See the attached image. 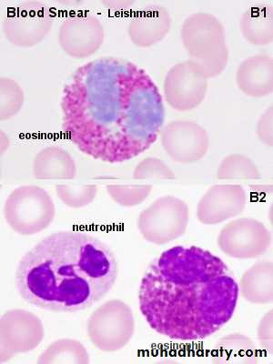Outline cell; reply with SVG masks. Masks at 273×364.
Segmentation results:
<instances>
[{
	"label": "cell",
	"mask_w": 273,
	"mask_h": 364,
	"mask_svg": "<svg viewBox=\"0 0 273 364\" xmlns=\"http://www.w3.org/2000/svg\"><path fill=\"white\" fill-rule=\"evenodd\" d=\"M117 276L118 264L108 245L90 234L68 230L46 237L22 257L16 285L36 307L75 313L105 297Z\"/></svg>",
	"instance_id": "obj_3"
},
{
	"label": "cell",
	"mask_w": 273,
	"mask_h": 364,
	"mask_svg": "<svg viewBox=\"0 0 273 364\" xmlns=\"http://www.w3.org/2000/svg\"><path fill=\"white\" fill-rule=\"evenodd\" d=\"M217 177L223 181H258L262 175L255 162L247 156L230 154L220 162Z\"/></svg>",
	"instance_id": "obj_22"
},
{
	"label": "cell",
	"mask_w": 273,
	"mask_h": 364,
	"mask_svg": "<svg viewBox=\"0 0 273 364\" xmlns=\"http://www.w3.org/2000/svg\"><path fill=\"white\" fill-rule=\"evenodd\" d=\"M102 4L106 9H112L113 11L120 12L127 11L134 4V1H128V0H105Z\"/></svg>",
	"instance_id": "obj_29"
},
{
	"label": "cell",
	"mask_w": 273,
	"mask_h": 364,
	"mask_svg": "<svg viewBox=\"0 0 273 364\" xmlns=\"http://www.w3.org/2000/svg\"><path fill=\"white\" fill-rule=\"evenodd\" d=\"M240 32L250 44L262 47L273 40V8L272 5L250 6L243 13L240 22Z\"/></svg>",
	"instance_id": "obj_19"
},
{
	"label": "cell",
	"mask_w": 273,
	"mask_h": 364,
	"mask_svg": "<svg viewBox=\"0 0 273 364\" xmlns=\"http://www.w3.org/2000/svg\"><path fill=\"white\" fill-rule=\"evenodd\" d=\"M43 338V323L37 315L22 309L6 311L0 320V363L32 352Z\"/></svg>",
	"instance_id": "obj_9"
},
{
	"label": "cell",
	"mask_w": 273,
	"mask_h": 364,
	"mask_svg": "<svg viewBox=\"0 0 273 364\" xmlns=\"http://www.w3.org/2000/svg\"><path fill=\"white\" fill-rule=\"evenodd\" d=\"M188 207L174 196L159 198L138 218V229L143 238L156 245H164L186 232Z\"/></svg>",
	"instance_id": "obj_7"
},
{
	"label": "cell",
	"mask_w": 273,
	"mask_h": 364,
	"mask_svg": "<svg viewBox=\"0 0 273 364\" xmlns=\"http://www.w3.org/2000/svg\"><path fill=\"white\" fill-rule=\"evenodd\" d=\"M208 77L199 64L191 60L172 67L164 80L166 102L178 112H190L203 103Z\"/></svg>",
	"instance_id": "obj_10"
},
{
	"label": "cell",
	"mask_w": 273,
	"mask_h": 364,
	"mask_svg": "<svg viewBox=\"0 0 273 364\" xmlns=\"http://www.w3.org/2000/svg\"><path fill=\"white\" fill-rule=\"evenodd\" d=\"M55 214L56 209L50 195L36 185L15 188L4 207L6 223L23 236L34 235L47 229L53 222Z\"/></svg>",
	"instance_id": "obj_5"
},
{
	"label": "cell",
	"mask_w": 273,
	"mask_h": 364,
	"mask_svg": "<svg viewBox=\"0 0 273 364\" xmlns=\"http://www.w3.org/2000/svg\"><path fill=\"white\" fill-rule=\"evenodd\" d=\"M152 191L151 185H108L107 191L122 207H136L147 200Z\"/></svg>",
	"instance_id": "obj_25"
},
{
	"label": "cell",
	"mask_w": 273,
	"mask_h": 364,
	"mask_svg": "<svg viewBox=\"0 0 273 364\" xmlns=\"http://www.w3.org/2000/svg\"><path fill=\"white\" fill-rule=\"evenodd\" d=\"M273 110L272 106H269L257 123L256 133L259 141L263 144L272 147L273 144Z\"/></svg>",
	"instance_id": "obj_27"
},
{
	"label": "cell",
	"mask_w": 273,
	"mask_h": 364,
	"mask_svg": "<svg viewBox=\"0 0 273 364\" xmlns=\"http://www.w3.org/2000/svg\"><path fill=\"white\" fill-rule=\"evenodd\" d=\"M33 174L38 180H73L77 175L76 164L64 149L50 146L36 156Z\"/></svg>",
	"instance_id": "obj_17"
},
{
	"label": "cell",
	"mask_w": 273,
	"mask_h": 364,
	"mask_svg": "<svg viewBox=\"0 0 273 364\" xmlns=\"http://www.w3.org/2000/svg\"><path fill=\"white\" fill-rule=\"evenodd\" d=\"M162 147L178 164H194L207 154L210 138L206 129L191 120H174L161 132Z\"/></svg>",
	"instance_id": "obj_12"
},
{
	"label": "cell",
	"mask_w": 273,
	"mask_h": 364,
	"mask_svg": "<svg viewBox=\"0 0 273 364\" xmlns=\"http://www.w3.org/2000/svg\"><path fill=\"white\" fill-rule=\"evenodd\" d=\"M239 284L225 262L200 247L175 246L149 264L139 291L151 329L171 340L213 336L235 313Z\"/></svg>",
	"instance_id": "obj_2"
},
{
	"label": "cell",
	"mask_w": 273,
	"mask_h": 364,
	"mask_svg": "<svg viewBox=\"0 0 273 364\" xmlns=\"http://www.w3.org/2000/svg\"><path fill=\"white\" fill-rule=\"evenodd\" d=\"M257 336H258L262 349L272 354V310L269 311L259 321L258 330H257Z\"/></svg>",
	"instance_id": "obj_28"
},
{
	"label": "cell",
	"mask_w": 273,
	"mask_h": 364,
	"mask_svg": "<svg viewBox=\"0 0 273 364\" xmlns=\"http://www.w3.org/2000/svg\"><path fill=\"white\" fill-rule=\"evenodd\" d=\"M90 354L80 341L73 339L55 341L38 357V364H89Z\"/></svg>",
	"instance_id": "obj_21"
},
{
	"label": "cell",
	"mask_w": 273,
	"mask_h": 364,
	"mask_svg": "<svg viewBox=\"0 0 273 364\" xmlns=\"http://www.w3.org/2000/svg\"><path fill=\"white\" fill-rule=\"evenodd\" d=\"M53 22L50 6L40 1H26L8 13L3 19L2 31L11 44L31 48L50 33Z\"/></svg>",
	"instance_id": "obj_8"
},
{
	"label": "cell",
	"mask_w": 273,
	"mask_h": 364,
	"mask_svg": "<svg viewBox=\"0 0 273 364\" xmlns=\"http://www.w3.org/2000/svg\"><path fill=\"white\" fill-rule=\"evenodd\" d=\"M61 109L68 141L108 164L147 151L165 120L164 100L154 81L134 63L117 58L77 68L64 87Z\"/></svg>",
	"instance_id": "obj_1"
},
{
	"label": "cell",
	"mask_w": 273,
	"mask_h": 364,
	"mask_svg": "<svg viewBox=\"0 0 273 364\" xmlns=\"http://www.w3.org/2000/svg\"><path fill=\"white\" fill-rule=\"evenodd\" d=\"M272 262L263 259L252 266L240 279L239 291L253 304H269L273 300Z\"/></svg>",
	"instance_id": "obj_18"
},
{
	"label": "cell",
	"mask_w": 273,
	"mask_h": 364,
	"mask_svg": "<svg viewBox=\"0 0 273 364\" xmlns=\"http://www.w3.org/2000/svg\"><path fill=\"white\" fill-rule=\"evenodd\" d=\"M133 178L138 181H171L173 180L175 174L161 159L149 157L136 166Z\"/></svg>",
	"instance_id": "obj_26"
},
{
	"label": "cell",
	"mask_w": 273,
	"mask_h": 364,
	"mask_svg": "<svg viewBox=\"0 0 273 364\" xmlns=\"http://www.w3.org/2000/svg\"><path fill=\"white\" fill-rule=\"evenodd\" d=\"M58 197L66 206L80 209L90 205L97 196L96 185L60 184L56 186Z\"/></svg>",
	"instance_id": "obj_24"
},
{
	"label": "cell",
	"mask_w": 273,
	"mask_h": 364,
	"mask_svg": "<svg viewBox=\"0 0 273 364\" xmlns=\"http://www.w3.org/2000/svg\"><path fill=\"white\" fill-rule=\"evenodd\" d=\"M171 27L170 12L165 6L152 4L145 6L132 18L129 36L139 48H149L168 35Z\"/></svg>",
	"instance_id": "obj_15"
},
{
	"label": "cell",
	"mask_w": 273,
	"mask_h": 364,
	"mask_svg": "<svg viewBox=\"0 0 273 364\" xmlns=\"http://www.w3.org/2000/svg\"><path fill=\"white\" fill-rule=\"evenodd\" d=\"M87 331L91 343L102 352H118L134 336L135 318L132 308L122 301H106L90 315Z\"/></svg>",
	"instance_id": "obj_6"
},
{
	"label": "cell",
	"mask_w": 273,
	"mask_h": 364,
	"mask_svg": "<svg viewBox=\"0 0 273 364\" xmlns=\"http://www.w3.org/2000/svg\"><path fill=\"white\" fill-rule=\"evenodd\" d=\"M258 358L255 343L242 333L228 334L213 350V363L217 364H256Z\"/></svg>",
	"instance_id": "obj_20"
},
{
	"label": "cell",
	"mask_w": 273,
	"mask_h": 364,
	"mask_svg": "<svg viewBox=\"0 0 273 364\" xmlns=\"http://www.w3.org/2000/svg\"><path fill=\"white\" fill-rule=\"evenodd\" d=\"M246 204V191L240 185H214L198 203V220L205 225H216L239 216Z\"/></svg>",
	"instance_id": "obj_14"
},
{
	"label": "cell",
	"mask_w": 273,
	"mask_h": 364,
	"mask_svg": "<svg viewBox=\"0 0 273 364\" xmlns=\"http://www.w3.org/2000/svg\"><path fill=\"white\" fill-rule=\"evenodd\" d=\"M239 89L252 97L271 95L273 90V61L267 55H256L240 65L236 73Z\"/></svg>",
	"instance_id": "obj_16"
},
{
	"label": "cell",
	"mask_w": 273,
	"mask_h": 364,
	"mask_svg": "<svg viewBox=\"0 0 273 364\" xmlns=\"http://www.w3.org/2000/svg\"><path fill=\"white\" fill-rule=\"evenodd\" d=\"M24 92L14 80L1 77L0 80V119L8 120L17 115L24 104Z\"/></svg>",
	"instance_id": "obj_23"
},
{
	"label": "cell",
	"mask_w": 273,
	"mask_h": 364,
	"mask_svg": "<svg viewBox=\"0 0 273 364\" xmlns=\"http://www.w3.org/2000/svg\"><path fill=\"white\" fill-rule=\"evenodd\" d=\"M271 232L264 224L252 218L236 219L224 226L218 245L226 255L235 259H256L267 252Z\"/></svg>",
	"instance_id": "obj_11"
},
{
	"label": "cell",
	"mask_w": 273,
	"mask_h": 364,
	"mask_svg": "<svg viewBox=\"0 0 273 364\" xmlns=\"http://www.w3.org/2000/svg\"><path fill=\"white\" fill-rule=\"evenodd\" d=\"M181 37L191 60L200 65L208 79L223 73L229 48L225 28L215 16L206 12L188 16L182 24Z\"/></svg>",
	"instance_id": "obj_4"
},
{
	"label": "cell",
	"mask_w": 273,
	"mask_h": 364,
	"mask_svg": "<svg viewBox=\"0 0 273 364\" xmlns=\"http://www.w3.org/2000/svg\"><path fill=\"white\" fill-rule=\"evenodd\" d=\"M9 146V136L5 134L3 131L1 132V152L2 154L8 149Z\"/></svg>",
	"instance_id": "obj_30"
},
{
	"label": "cell",
	"mask_w": 273,
	"mask_h": 364,
	"mask_svg": "<svg viewBox=\"0 0 273 364\" xmlns=\"http://www.w3.org/2000/svg\"><path fill=\"white\" fill-rule=\"evenodd\" d=\"M105 32L102 21L94 15H75L61 23L58 42L68 56L85 58L102 47Z\"/></svg>",
	"instance_id": "obj_13"
}]
</instances>
